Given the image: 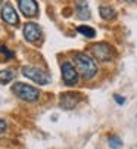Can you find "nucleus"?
<instances>
[{
	"mask_svg": "<svg viewBox=\"0 0 137 149\" xmlns=\"http://www.w3.org/2000/svg\"><path fill=\"white\" fill-rule=\"evenodd\" d=\"M0 52H2V53H3L6 58H13V53H12V52H10V50H9L6 46H0Z\"/></svg>",
	"mask_w": 137,
	"mask_h": 149,
	"instance_id": "15",
	"label": "nucleus"
},
{
	"mask_svg": "<svg viewBox=\"0 0 137 149\" xmlns=\"http://www.w3.org/2000/svg\"><path fill=\"white\" fill-rule=\"evenodd\" d=\"M18 6L22 15L27 18H33L38 13V5L35 0H18Z\"/></svg>",
	"mask_w": 137,
	"mask_h": 149,
	"instance_id": "6",
	"label": "nucleus"
},
{
	"mask_svg": "<svg viewBox=\"0 0 137 149\" xmlns=\"http://www.w3.org/2000/svg\"><path fill=\"white\" fill-rule=\"evenodd\" d=\"M113 97H115V102H117V103H120V105H122V103L125 102V99H124L122 96H120V95H115Z\"/></svg>",
	"mask_w": 137,
	"mask_h": 149,
	"instance_id": "17",
	"label": "nucleus"
},
{
	"mask_svg": "<svg viewBox=\"0 0 137 149\" xmlns=\"http://www.w3.org/2000/svg\"><path fill=\"white\" fill-rule=\"evenodd\" d=\"M0 3H2V0H0Z\"/></svg>",
	"mask_w": 137,
	"mask_h": 149,
	"instance_id": "19",
	"label": "nucleus"
},
{
	"mask_svg": "<svg viewBox=\"0 0 137 149\" xmlns=\"http://www.w3.org/2000/svg\"><path fill=\"white\" fill-rule=\"evenodd\" d=\"M77 31H78L80 34H83L84 37H87V38H93V37L96 36V31H95V28L87 27V25H80V27L77 28Z\"/></svg>",
	"mask_w": 137,
	"mask_h": 149,
	"instance_id": "13",
	"label": "nucleus"
},
{
	"mask_svg": "<svg viewBox=\"0 0 137 149\" xmlns=\"http://www.w3.org/2000/svg\"><path fill=\"white\" fill-rule=\"evenodd\" d=\"M108 143H109V146H111L112 149H118V148L122 146V140H121L118 136H111L109 140H108Z\"/></svg>",
	"mask_w": 137,
	"mask_h": 149,
	"instance_id": "14",
	"label": "nucleus"
},
{
	"mask_svg": "<svg viewBox=\"0 0 137 149\" xmlns=\"http://www.w3.org/2000/svg\"><path fill=\"white\" fill-rule=\"evenodd\" d=\"M91 55L100 62H109L115 56V50L108 43H96L91 46Z\"/></svg>",
	"mask_w": 137,
	"mask_h": 149,
	"instance_id": "3",
	"label": "nucleus"
},
{
	"mask_svg": "<svg viewBox=\"0 0 137 149\" xmlns=\"http://www.w3.org/2000/svg\"><path fill=\"white\" fill-rule=\"evenodd\" d=\"M74 67L84 80H91L97 72L96 62L86 53H75L74 55Z\"/></svg>",
	"mask_w": 137,
	"mask_h": 149,
	"instance_id": "1",
	"label": "nucleus"
},
{
	"mask_svg": "<svg viewBox=\"0 0 137 149\" xmlns=\"http://www.w3.org/2000/svg\"><path fill=\"white\" fill-rule=\"evenodd\" d=\"M75 9H77V16L80 18V19H90V8H88V5H87V2L86 0H78L77 2V6H75Z\"/></svg>",
	"mask_w": 137,
	"mask_h": 149,
	"instance_id": "10",
	"label": "nucleus"
},
{
	"mask_svg": "<svg viewBox=\"0 0 137 149\" xmlns=\"http://www.w3.org/2000/svg\"><path fill=\"white\" fill-rule=\"evenodd\" d=\"M22 74H24L27 78H30L31 81H34L35 84H40V86H44V84H47L50 80L47 77L43 70L37 68V67H24L22 68Z\"/></svg>",
	"mask_w": 137,
	"mask_h": 149,
	"instance_id": "4",
	"label": "nucleus"
},
{
	"mask_svg": "<svg viewBox=\"0 0 137 149\" xmlns=\"http://www.w3.org/2000/svg\"><path fill=\"white\" fill-rule=\"evenodd\" d=\"M6 127H8V124H6V121L5 120H2L0 118V134H2L5 130H6Z\"/></svg>",
	"mask_w": 137,
	"mask_h": 149,
	"instance_id": "16",
	"label": "nucleus"
},
{
	"mask_svg": "<svg viewBox=\"0 0 137 149\" xmlns=\"http://www.w3.org/2000/svg\"><path fill=\"white\" fill-rule=\"evenodd\" d=\"M99 12H100V16H102L103 19H112L113 16H115V9L111 8V6L102 5V6L99 8Z\"/></svg>",
	"mask_w": 137,
	"mask_h": 149,
	"instance_id": "11",
	"label": "nucleus"
},
{
	"mask_svg": "<svg viewBox=\"0 0 137 149\" xmlns=\"http://www.w3.org/2000/svg\"><path fill=\"white\" fill-rule=\"evenodd\" d=\"M43 36V31H41V27L38 24H34V22H27L24 25V37L27 41L33 43V41H37L40 37Z\"/></svg>",
	"mask_w": 137,
	"mask_h": 149,
	"instance_id": "7",
	"label": "nucleus"
},
{
	"mask_svg": "<svg viewBox=\"0 0 137 149\" xmlns=\"http://www.w3.org/2000/svg\"><path fill=\"white\" fill-rule=\"evenodd\" d=\"M127 2H128V3H136L137 0H127Z\"/></svg>",
	"mask_w": 137,
	"mask_h": 149,
	"instance_id": "18",
	"label": "nucleus"
},
{
	"mask_svg": "<svg viewBox=\"0 0 137 149\" xmlns=\"http://www.w3.org/2000/svg\"><path fill=\"white\" fill-rule=\"evenodd\" d=\"M12 92L16 97H19L24 102H28V103L37 102L40 97V90L37 87L30 86V84H25V83H15L12 86Z\"/></svg>",
	"mask_w": 137,
	"mask_h": 149,
	"instance_id": "2",
	"label": "nucleus"
},
{
	"mask_svg": "<svg viewBox=\"0 0 137 149\" xmlns=\"http://www.w3.org/2000/svg\"><path fill=\"white\" fill-rule=\"evenodd\" d=\"M0 15H2V19L9 25H18V22H19L18 13H16V10L13 9V6L10 3H6L2 8V13Z\"/></svg>",
	"mask_w": 137,
	"mask_h": 149,
	"instance_id": "9",
	"label": "nucleus"
},
{
	"mask_svg": "<svg viewBox=\"0 0 137 149\" xmlns=\"http://www.w3.org/2000/svg\"><path fill=\"white\" fill-rule=\"evenodd\" d=\"M81 100V95L77 92H66L61 96V106L63 109H72Z\"/></svg>",
	"mask_w": 137,
	"mask_h": 149,
	"instance_id": "8",
	"label": "nucleus"
},
{
	"mask_svg": "<svg viewBox=\"0 0 137 149\" xmlns=\"http://www.w3.org/2000/svg\"><path fill=\"white\" fill-rule=\"evenodd\" d=\"M61 72H62V80L66 86H75L78 83V72L71 62H68V61L62 62L61 63Z\"/></svg>",
	"mask_w": 137,
	"mask_h": 149,
	"instance_id": "5",
	"label": "nucleus"
},
{
	"mask_svg": "<svg viewBox=\"0 0 137 149\" xmlns=\"http://www.w3.org/2000/svg\"><path fill=\"white\" fill-rule=\"evenodd\" d=\"M13 71L12 70H2L0 71V83L2 84H8L13 80Z\"/></svg>",
	"mask_w": 137,
	"mask_h": 149,
	"instance_id": "12",
	"label": "nucleus"
}]
</instances>
